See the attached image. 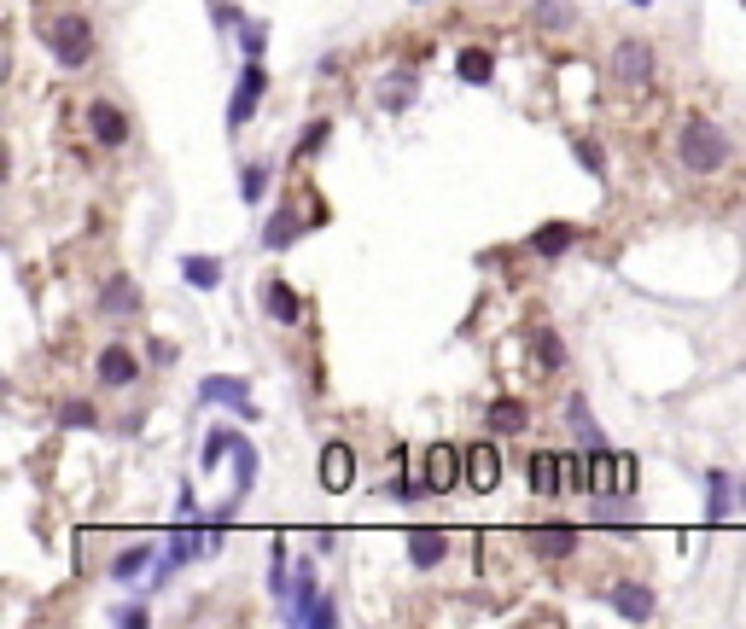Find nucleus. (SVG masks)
<instances>
[{
  "label": "nucleus",
  "instance_id": "nucleus-38",
  "mask_svg": "<svg viewBox=\"0 0 746 629\" xmlns=\"http://www.w3.org/2000/svg\"><path fill=\"white\" fill-rule=\"evenodd\" d=\"M152 618V606L146 600H129V606H111V624H146Z\"/></svg>",
  "mask_w": 746,
  "mask_h": 629
},
{
  "label": "nucleus",
  "instance_id": "nucleus-24",
  "mask_svg": "<svg viewBox=\"0 0 746 629\" xmlns=\"http://www.w3.org/2000/svg\"><path fill=\"white\" fill-rule=\"evenodd\" d=\"M566 426H572L577 443H589V449H601L607 437H601V426H595V414H589V402L583 397H566Z\"/></svg>",
  "mask_w": 746,
  "mask_h": 629
},
{
  "label": "nucleus",
  "instance_id": "nucleus-9",
  "mask_svg": "<svg viewBox=\"0 0 746 629\" xmlns=\"http://www.w3.org/2000/svg\"><path fill=\"white\" fill-rule=\"evenodd\" d=\"M94 373H100V385H111V391H129V385L140 379V356L129 350V344H105Z\"/></svg>",
  "mask_w": 746,
  "mask_h": 629
},
{
  "label": "nucleus",
  "instance_id": "nucleus-34",
  "mask_svg": "<svg viewBox=\"0 0 746 629\" xmlns=\"http://www.w3.org/2000/svg\"><path fill=\"white\" fill-rule=\"evenodd\" d=\"M333 624H339V606H333V595H315V606L298 618V629H333Z\"/></svg>",
  "mask_w": 746,
  "mask_h": 629
},
{
  "label": "nucleus",
  "instance_id": "nucleus-29",
  "mask_svg": "<svg viewBox=\"0 0 746 629\" xmlns=\"http://www.w3.org/2000/svg\"><path fill=\"white\" fill-rule=\"evenodd\" d=\"M414 82H420L414 70H397V76H385V88H379V105H385V111H403V105L414 100Z\"/></svg>",
  "mask_w": 746,
  "mask_h": 629
},
{
  "label": "nucleus",
  "instance_id": "nucleus-5",
  "mask_svg": "<svg viewBox=\"0 0 746 629\" xmlns=\"http://www.w3.org/2000/svg\"><path fill=\"white\" fill-rule=\"evenodd\" d=\"M199 402H222V408H234L239 420H263V408L251 402V379L245 373H210V379H199Z\"/></svg>",
  "mask_w": 746,
  "mask_h": 629
},
{
  "label": "nucleus",
  "instance_id": "nucleus-18",
  "mask_svg": "<svg viewBox=\"0 0 746 629\" xmlns=\"http://www.w3.org/2000/svg\"><path fill=\"white\" fill-rule=\"evenodd\" d=\"M531 373H560V367H566V344H560V332L554 327H537L531 332Z\"/></svg>",
  "mask_w": 746,
  "mask_h": 629
},
{
  "label": "nucleus",
  "instance_id": "nucleus-8",
  "mask_svg": "<svg viewBox=\"0 0 746 629\" xmlns=\"http://www.w3.org/2000/svg\"><path fill=\"white\" fill-rule=\"evenodd\" d=\"M607 606L624 618V624H653L659 595H653L647 583H630V577H624V583H612V589H607Z\"/></svg>",
  "mask_w": 746,
  "mask_h": 629
},
{
  "label": "nucleus",
  "instance_id": "nucleus-13",
  "mask_svg": "<svg viewBox=\"0 0 746 629\" xmlns=\"http://www.w3.org/2000/svg\"><path fill=\"white\" fill-rule=\"evenodd\" d=\"M263 315L280 321V327H298V321H304V298H298L286 280H263Z\"/></svg>",
  "mask_w": 746,
  "mask_h": 629
},
{
  "label": "nucleus",
  "instance_id": "nucleus-14",
  "mask_svg": "<svg viewBox=\"0 0 746 629\" xmlns=\"http://www.w3.org/2000/svg\"><path fill=\"white\" fill-rule=\"evenodd\" d=\"M467 484H473L478 496H490V490L502 484V455H496V443H473V449H467Z\"/></svg>",
  "mask_w": 746,
  "mask_h": 629
},
{
  "label": "nucleus",
  "instance_id": "nucleus-20",
  "mask_svg": "<svg viewBox=\"0 0 746 629\" xmlns=\"http://www.w3.org/2000/svg\"><path fill=\"white\" fill-rule=\"evenodd\" d=\"M181 280H187L193 292H216V286H222V257H204V251L181 257Z\"/></svg>",
  "mask_w": 746,
  "mask_h": 629
},
{
  "label": "nucleus",
  "instance_id": "nucleus-3",
  "mask_svg": "<svg viewBox=\"0 0 746 629\" xmlns=\"http://www.w3.org/2000/svg\"><path fill=\"white\" fill-rule=\"evenodd\" d=\"M653 70H659L653 41L630 35V41H618V47H612V76H618L624 88H647V82H653Z\"/></svg>",
  "mask_w": 746,
  "mask_h": 629
},
{
  "label": "nucleus",
  "instance_id": "nucleus-26",
  "mask_svg": "<svg viewBox=\"0 0 746 629\" xmlns=\"http://www.w3.org/2000/svg\"><path fill=\"white\" fill-rule=\"evenodd\" d=\"M572 239H577V228H566V222H548V228L531 233V251H537V257H560V251H572Z\"/></svg>",
  "mask_w": 746,
  "mask_h": 629
},
{
  "label": "nucleus",
  "instance_id": "nucleus-15",
  "mask_svg": "<svg viewBox=\"0 0 746 629\" xmlns=\"http://www.w3.org/2000/svg\"><path fill=\"white\" fill-rule=\"evenodd\" d=\"M88 134H94L100 146H123V140H129V117L111 100H94L88 105Z\"/></svg>",
  "mask_w": 746,
  "mask_h": 629
},
{
  "label": "nucleus",
  "instance_id": "nucleus-6",
  "mask_svg": "<svg viewBox=\"0 0 746 629\" xmlns=\"http://www.w3.org/2000/svg\"><path fill=\"white\" fill-rule=\"evenodd\" d=\"M420 478H426V496H449V490L467 478V455H461L455 443H432V449H426V466H420Z\"/></svg>",
  "mask_w": 746,
  "mask_h": 629
},
{
  "label": "nucleus",
  "instance_id": "nucleus-19",
  "mask_svg": "<svg viewBox=\"0 0 746 629\" xmlns=\"http://www.w3.org/2000/svg\"><path fill=\"white\" fill-rule=\"evenodd\" d=\"M484 426L502 431V437H508V431L519 437V431L531 426V408H525L519 397H496V402H490V414H484Z\"/></svg>",
  "mask_w": 746,
  "mask_h": 629
},
{
  "label": "nucleus",
  "instance_id": "nucleus-32",
  "mask_svg": "<svg viewBox=\"0 0 746 629\" xmlns=\"http://www.w3.org/2000/svg\"><path fill=\"white\" fill-rule=\"evenodd\" d=\"M286 589H292V560H286V542H274V560H269V595L286 600Z\"/></svg>",
  "mask_w": 746,
  "mask_h": 629
},
{
  "label": "nucleus",
  "instance_id": "nucleus-1",
  "mask_svg": "<svg viewBox=\"0 0 746 629\" xmlns=\"http://www.w3.org/2000/svg\"><path fill=\"white\" fill-rule=\"evenodd\" d=\"M677 164L688 169V175H717V169L729 164V134L717 129L712 117H682Z\"/></svg>",
  "mask_w": 746,
  "mask_h": 629
},
{
  "label": "nucleus",
  "instance_id": "nucleus-16",
  "mask_svg": "<svg viewBox=\"0 0 746 629\" xmlns=\"http://www.w3.org/2000/svg\"><path fill=\"white\" fill-rule=\"evenodd\" d=\"M572 478H566V455H554V449H537L531 455V490L537 496H560Z\"/></svg>",
  "mask_w": 746,
  "mask_h": 629
},
{
  "label": "nucleus",
  "instance_id": "nucleus-21",
  "mask_svg": "<svg viewBox=\"0 0 746 629\" xmlns=\"http://www.w3.org/2000/svg\"><path fill=\"white\" fill-rule=\"evenodd\" d=\"M531 548H537L543 560H566V554H577V530L572 525H543V530H531Z\"/></svg>",
  "mask_w": 746,
  "mask_h": 629
},
{
  "label": "nucleus",
  "instance_id": "nucleus-22",
  "mask_svg": "<svg viewBox=\"0 0 746 629\" xmlns=\"http://www.w3.org/2000/svg\"><path fill=\"white\" fill-rule=\"evenodd\" d=\"M152 565H164V560H158V548L135 542V548H123V554L111 560V577H117V583H135L140 571H152Z\"/></svg>",
  "mask_w": 746,
  "mask_h": 629
},
{
  "label": "nucleus",
  "instance_id": "nucleus-10",
  "mask_svg": "<svg viewBox=\"0 0 746 629\" xmlns=\"http://www.w3.org/2000/svg\"><path fill=\"white\" fill-rule=\"evenodd\" d=\"M350 484H356V449H350V443H327V449H321V490L344 496Z\"/></svg>",
  "mask_w": 746,
  "mask_h": 629
},
{
  "label": "nucleus",
  "instance_id": "nucleus-35",
  "mask_svg": "<svg viewBox=\"0 0 746 629\" xmlns=\"http://www.w3.org/2000/svg\"><path fill=\"white\" fill-rule=\"evenodd\" d=\"M59 426H65V431H94V426H100V414H94L88 402H65V408H59Z\"/></svg>",
  "mask_w": 746,
  "mask_h": 629
},
{
  "label": "nucleus",
  "instance_id": "nucleus-40",
  "mask_svg": "<svg viewBox=\"0 0 746 629\" xmlns=\"http://www.w3.org/2000/svg\"><path fill=\"white\" fill-rule=\"evenodd\" d=\"M636 490V455H624V466H618V496H630Z\"/></svg>",
  "mask_w": 746,
  "mask_h": 629
},
{
  "label": "nucleus",
  "instance_id": "nucleus-2",
  "mask_svg": "<svg viewBox=\"0 0 746 629\" xmlns=\"http://www.w3.org/2000/svg\"><path fill=\"white\" fill-rule=\"evenodd\" d=\"M47 53H53V65H59V70H82L88 59H94V24H88L82 12L53 18V30H47Z\"/></svg>",
  "mask_w": 746,
  "mask_h": 629
},
{
  "label": "nucleus",
  "instance_id": "nucleus-27",
  "mask_svg": "<svg viewBox=\"0 0 746 629\" xmlns=\"http://www.w3.org/2000/svg\"><path fill=\"white\" fill-rule=\"evenodd\" d=\"M251 484H257V449H251L245 437H234V496L245 501V496H251Z\"/></svg>",
  "mask_w": 746,
  "mask_h": 629
},
{
  "label": "nucleus",
  "instance_id": "nucleus-31",
  "mask_svg": "<svg viewBox=\"0 0 746 629\" xmlns=\"http://www.w3.org/2000/svg\"><path fill=\"white\" fill-rule=\"evenodd\" d=\"M572 158H577L583 169H589L595 181H607V158H601V146H595L589 134H572Z\"/></svg>",
  "mask_w": 746,
  "mask_h": 629
},
{
  "label": "nucleus",
  "instance_id": "nucleus-42",
  "mask_svg": "<svg viewBox=\"0 0 746 629\" xmlns=\"http://www.w3.org/2000/svg\"><path fill=\"white\" fill-rule=\"evenodd\" d=\"M630 6H653V0H630Z\"/></svg>",
  "mask_w": 746,
  "mask_h": 629
},
{
  "label": "nucleus",
  "instance_id": "nucleus-23",
  "mask_svg": "<svg viewBox=\"0 0 746 629\" xmlns=\"http://www.w3.org/2000/svg\"><path fill=\"white\" fill-rule=\"evenodd\" d=\"M455 76L473 82V88H484V82L496 76V53H490V47H467V53L455 59Z\"/></svg>",
  "mask_w": 746,
  "mask_h": 629
},
{
  "label": "nucleus",
  "instance_id": "nucleus-12",
  "mask_svg": "<svg viewBox=\"0 0 746 629\" xmlns=\"http://www.w3.org/2000/svg\"><path fill=\"white\" fill-rule=\"evenodd\" d=\"M100 315H111V321H123V315H140V286L129 280V274H111L100 286Z\"/></svg>",
  "mask_w": 746,
  "mask_h": 629
},
{
  "label": "nucleus",
  "instance_id": "nucleus-39",
  "mask_svg": "<svg viewBox=\"0 0 746 629\" xmlns=\"http://www.w3.org/2000/svg\"><path fill=\"white\" fill-rule=\"evenodd\" d=\"M175 519H199V496H193V484H181V496H175Z\"/></svg>",
  "mask_w": 746,
  "mask_h": 629
},
{
  "label": "nucleus",
  "instance_id": "nucleus-30",
  "mask_svg": "<svg viewBox=\"0 0 746 629\" xmlns=\"http://www.w3.org/2000/svg\"><path fill=\"white\" fill-rule=\"evenodd\" d=\"M263 193H269V164H245L239 169V199L263 204Z\"/></svg>",
  "mask_w": 746,
  "mask_h": 629
},
{
  "label": "nucleus",
  "instance_id": "nucleus-41",
  "mask_svg": "<svg viewBox=\"0 0 746 629\" xmlns=\"http://www.w3.org/2000/svg\"><path fill=\"white\" fill-rule=\"evenodd\" d=\"M152 362H158V367L175 362V344H170V338H158V344H152Z\"/></svg>",
  "mask_w": 746,
  "mask_h": 629
},
{
  "label": "nucleus",
  "instance_id": "nucleus-28",
  "mask_svg": "<svg viewBox=\"0 0 746 629\" xmlns=\"http://www.w3.org/2000/svg\"><path fill=\"white\" fill-rule=\"evenodd\" d=\"M298 233H304V222H298L292 210H274V216H269V228H263V245H269V251H286V245H292Z\"/></svg>",
  "mask_w": 746,
  "mask_h": 629
},
{
  "label": "nucleus",
  "instance_id": "nucleus-11",
  "mask_svg": "<svg viewBox=\"0 0 746 629\" xmlns=\"http://www.w3.org/2000/svg\"><path fill=\"white\" fill-rule=\"evenodd\" d=\"M443 554H449V530H438V525H414V530H408V565H414V571L443 565Z\"/></svg>",
  "mask_w": 746,
  "mask_h": 629
},
{
  "label": "nucleus",
  "instance_id": "nucleus-4",
  "mask_svg": "<svg viewBox=\"0 0 746 629\" xmlns=\"http://www.w3.org/2000/svg\"><path fill=\"white\" fill-rule=\"evenodd\" d=\"M263 94H269V70H263V59H245V70H239V82H234V100H228V129H245L257 117Z\"/></svg>",
  "mask_w": 746,
  "mask_h": 629
},
{
  "label": "nucleus",
  "instance_id": "nucleus-33",
  "mask_svg": "<svg viewBox=\"0 0 746 629\" xmlns=\"http://www.w3.org/2000/svg\"><path fill=\"white\" fill-rule=\"evenodd\" d=\"M327 134H333V123L327 117H315V123H304V140H298V164H309L321 146H327Z\"/></svg>",
  "mask_w": 746,
  "mask_h": 629
},
{
  "label": "nucleus",
  "instance_id": "nucleus-7",
  "mask_svg": "<svg viewBox=\"0 0 746 629\" xmlns=\"http://www.w3.org/2000/svg\"><path fill=\"white\" fill-rule=\"evenodd\" d=\"M735 507H746V478H735V472L712 466V472H706V519H712V525H723Z\"/></svg>",
  "mask_w": 746,
  "mask_h": 629
},
{
  "label": "nucleus",
  "instance_id": "nucleus-36",
  "mask_svg": "<svg viewBox=\"0 0 746 629\" xmlns=\"http://www.w3.org/2000/svg\"><path fill=\"white\" fill-rule=\"evenodd\" d=\"M228 449H234V431H210V437H204V461L199 466H204V472H216Z\"/></svg>",
  "mask_w": 746,
  "mask_h": 629
},
{
  "label": "nucleus",
  "instance_id": "nucleus-25",
  "mask_svg": "<svg viewBox=\"0 0 746 629\" xmlns=\"http://www.w3.org/2000/svg\"><path fill=\"white\" fill-rule=\"evenodd\" d=\"M531 18H537V24H543V30H577V6L572 0H537V6H531Z\"/></svg>",
  "mask_w": 746,
  "mask_h": 629
},
{
  "label": "nucleus",
  "instance_id": "nucleus-37",
  "mask_svg": "<svg viewBox=\"0 0 746 629\" xmlns=\"http://www.w3.org/2000/svg\"><path fill=\"white\" fill-rule=\"evenodd\" d=\"M239 47H245V59H263L269 30H263V24H251V18H239Z\"/></svg>",
  "mask_w": 746,
  "mask_h": 629
},
{
  "label": "nucleus",
  "instance_id": "nucleus-17",
  "mask_svg": "<svg viewBox=\"0 0 746 629\" xmlns=\"http://www.w3.org/2000/svg\"><path fill=\"white\" fill-rule=\"evenodd\" d=\"M618 466H624V455H612L607 443L589 449V490L595 496H618Z\"/></svg>",
  "mask_w": 746,
  "mask_h": 629
}]
</instances>
